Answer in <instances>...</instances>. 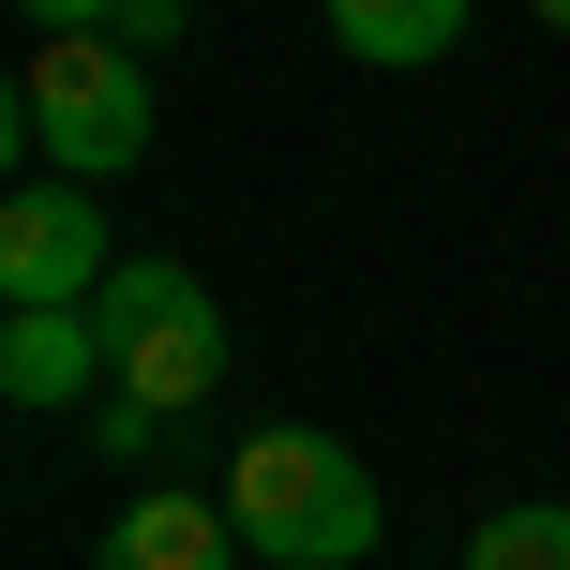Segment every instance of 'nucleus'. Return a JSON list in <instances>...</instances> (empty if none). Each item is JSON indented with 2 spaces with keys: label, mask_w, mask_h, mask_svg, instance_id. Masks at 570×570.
<instances>
[{
  "label": "nucleus",
  "mask_w": 570,
  "mask_h": 570,
  "mask_svg": "<svg viewBox=\"0 0 570 570\" xmlns=\"http://www.w3.org/2000/svg\"><path fill=\"white\" fill-rule=\"evenodd\" d=\"M106 210H90V180H30L16 210H0V315H46V301H106Z\"/></svg>",
  "instance_id": "obj_4"
},
{
  "label": "nucleus",
  "mask_w": 570,
  "mask_h": 570,
  "mask_svg": "<svg viewBox=\"0 0 570 570\" xmlns=\"http://www.w3.org/2000/svg\"><path fill=\"white\" fill-rule=\"evenodd\" d=\"M16 150L60 166V180H120L150 150V60L106 46V30H60L30 60V90H16Z\"/></svg>",
  "instance_id": "obj_2"
},
{
  "label": "nucleus",
  "mask_w": 570,
  "mask_h": 570,
  "mask_svg": "<svg viewBox=\"0 0 570 570\" xmlns=\"http://www.w3.org/2000/svg\"><path fill=\"white\" fill-rule=\"evenodd\" d=\"M180 16H196V0H120L106 46H136V60H150V46H180Z\"/></svg>",
  "instance_id": "obj_10"
},
{
  "label": "nucleus",
  "mask_w": 570,
  "mask_h": 570,
  "mask_svg": "<svg viewBox=\"0 0 570 570\" xmlns=\"http://www.w3.org/2000/svg\"><path fill=\"white\" fill-rule=\"evenodd\" d=\"M226 525H240V556H271V570H361L391 511H375V481H361L345 435L271 421V435H240V465H226Z\"/></svg>",
  "instance_id": "obj_1"
},
{
  "label": "nucleus",
  "mask_w": 570,
  "mask_h": 570,
  "mask_svg": "<svg viewBox=\"0 0 570 570\" xmlns=\"http://www.w3.org/2000/svg\"><path fill=\"white\" fill-rule=\"evenodd\" d=\"M90 570H240V525L210 495H136V511L90 541Z\"/></svg>",
  "instance_id": "obj_6"
},
{
  "label": "nucleus",
  "mask_w": 570,
  "mask_h": 570,
  "mask_svg": "<svg viewBox=\"0 0 570 570\" xmlns=\"http://www.w3.org/2000/svg\"><path fill=\"white\" fill-rule=\"evenodd\" d=\"M16 16H30V30H46V46H60V30H106L120 0H16Z\"/></svg>",
  "instance_id": "obj_11"
},
{
  "label": "nucleus",
  "mask_w": 570,
  "mask_h": 570,
  "mask_svg": "<svg viewBox=\"0 0 570 570\" xmlns=\"http://www.w3.org/2000/svg\"><path fill=\"white\" fill-rule=\"evenodd\" d=\"M150 435H166V405H136V391H90V451H120V465H136Z\"/></svg>",
  "instance_id": "obj_9"
},
{
  "label": "nucleus",
  "mask_w": 570,
  "mask_h": 570,
  "mask_svg": "<svg viewBox=\"0 0 570 570\" xmlns=\"http://www.w3.org/2000/svg\"><path fill=\"white\" fill-rule=\"evenodd\" d=\"M525 16H541V30H570V0H525Z\"/></svg>",
  "instance_id": "obj_12"
},
{
  "label": "nucleus",
  "mask_w": 570,
  "mask_h": 570,
  "mask_svg": "<svg viewBox=\"0 0 570 570\" xmlns=\"http://www.w3.org/2000/svg\"><path fill=\"white\" fill-rule=\"evenodd\" d=\"M106 391V315L90 301H46V315H0V405H90Z\"/></svg>",
  "instance_id": "obj_5"
},
{
  "label": "nucleus",
  "mask_w": 570,
  "mask_h": 570,
  "mask_svg": "<svg viewBox=\"0 0 570 570\" xmlns=\"http://www.w3.org/2000/svg\"><path fill=\"white\" fill-rule=\"evenodd\" d=\"M331 46L375 60V76H405V60H451L465 46V0H331Z\"/></svg>",
  "instance_id": "obj_7"
},
{
  "label": "nucleus",
  "mask_w": 570,
  "mask_h": 570,
  "mask_svg": "<svg viewBox=\"0 0 570 570\" xmlns=\"http://www.w3.org/2000/svg\"><path fill=\"white\" fill-rule=\"evenodd\" d=\"M106 391H136V405H210V375H226V315H210V285L196 271H166V256H120L106 271Z\"/></svg>",
  "instance_id": "obj_3"
},
{
  "label": "nucleus",
  "mask_w": 570,
  "mask_h": 570,
  "mask_svg": "<svg viewBox=\"0 0 570 570\" xmlns=\"http://www.w3.org/2000/svg\"><path fill=\"white\" fill-rule=\"evenodd\" d=\"M465 570H570V511H495L465 541Z\"/></svg>",
  "instance_id": "obj_8"
}]
</instances>
